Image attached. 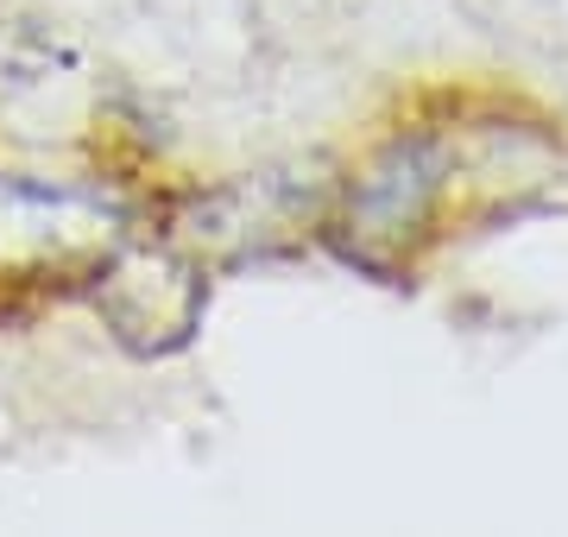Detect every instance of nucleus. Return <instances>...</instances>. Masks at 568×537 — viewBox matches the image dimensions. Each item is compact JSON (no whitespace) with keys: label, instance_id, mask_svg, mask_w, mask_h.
Segmentation results:
<instances>
[{"label":"nucleus","instance_id":"1","mask_svg":"<svg viewBox=\"0 0 568 537\" xmlns=\"http://www.w3.org/2000/svg\"><path fill=\"white\" fill-rule=\"evenodd\" d=\"M436 145L429 140H410V145H398L386 165L366 178V190H361V222H366V234H398L405 222H417L424 215V203L436 196Z\"/></svg>","mask_w":568,"mask_h":537}]
</instances>
